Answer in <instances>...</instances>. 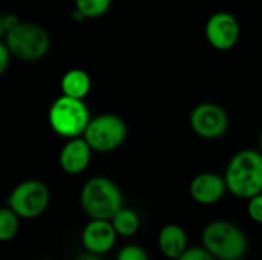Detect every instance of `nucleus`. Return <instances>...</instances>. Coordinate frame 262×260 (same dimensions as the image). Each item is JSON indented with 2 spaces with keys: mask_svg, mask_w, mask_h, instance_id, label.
Instances as JSON below:
<instances>
[{
  "mask_svg": "<svg viewBox=\"0 0 262 260\" xmlns=\"http://www.w3.org/2000/svg\"><path fill=\"white\" fill-rule=\"evenodd\" d=\"M203 247L216 260H241L249 250L246 233L230 221H212L201 234Z\"/></svg>",
  "mask_w": 262,
  "mask_h": 260,
  "instance_id": "nucleus-3",
  "label": "nucleus"
},
{
  "mask_svg": "<svg viewBox=\"0 0 262 260\" xmlns=\"http://www.w3.org/2000/svg\"><path fill=\"white\" fill-rule=\"evenodd\" d=\"M178 260H216L203 245L201 247H189L186 253Z\"/></svg>",
  "mask_w": 262,
  "mask_h": 260,
  "instance_id": "nucleus-19",
  "label": "nucleus"
},
{
  "mask_svg": "<svg viewBox=\"0 0 262 260\" xmlns=\"http://www.w3.org/2000/svg\"><path fill=\"white\" fill-rule=\"evenodd\" d=\"M74 260H103L100 256H95V254H91V253H84V254H80L78 257H75Z\"/></svg>",
  "mask_w": 262,
  "mask_h": 260,
  "instance_id": "nucleus-23",
  "label": "nucleus"
},
{
  "mask_svg": "<svg viewBox=\"0 0 262 260\" xmlns=\"http://www.w3.org/2000/svg\"><path fill=\"white\" fill-rule=\"evenodd\" d=\"M117 260H150L149 254L146 253V250L140 245L135 244H129L124 245L118 254H117Z\"/></svg>",
  "mask_w": 262,
  "mask_h": 260,
  "instance_id": "nucleus-18",
  "label": "nucleus"
},
{
  "mask_svg": "<svg viewBox=\"0 0 262 260\" xmlns=\"http://www.w3.org/2000/svg\"><path fill=\"white\" fill-rule=\"evenodd\" d=\"M117 231L111 221L91 219L81 231V244L84 250L95 256L109 253L117 242Z\"/></svg>",
  "mask_w": 262,
  "mask_h": 260,
  "instance_id": "nucleus-10",
  "label": "nucleus"
},
{
  "mask_svg": "<svg viewBox=\"0 0 262 260\" xmlns=\"http://www.w3.org/2000/svg\"><path fill=\"white\" fill-rule=\"evenodd\" d=\"M112 225L117 231L118 236L121 238H132L138 233L140 230V216L135 210L123 207L114 218H112Z\"/></svg>",
  "mask_w": 262,
  "mask_h": 260,
  "instance_id": "nucleus-15",
  "label": "nucleus"
},
{
  "mask_svg": "<svg viewBox=\"0 0 262 260\" xmlns=\"http://www.w3.org/2000/svg\"><path fill=\"white\" fill-rule=\"evenodd\" d=\"M21 21L15 14H3L0 17V37L3 38L8 32H11L14 28H17Z\"/></svg>",
  "mask_w": 262,
  "mask_h": 260,
  "instance_id": "nucleus-21",
  "label": "nucleus"
},
{
  "mask_svg": "<svg viewBox=\"0 0 262 260\" xmlns=\"http://www.w3.org/2000/svg\"><path fill=\"white\" fill-rule=\"evenodd\" d=\"M259 152H261V155H262V132H261V136H259Z\"/></svg>",
  "mask_w": 262,
  "mask_h": 260,
  "instance_id": "nucleus-24",
  "label": "nucleus"
},
{
  "mask_svg": "<svg viewBox=\"0 0 262 260\" xmlns=\"http://www.w3.org/2000/svg\"><path fill=\"white\" fill-rule=\"evenodd\" d=\"M158 248L164 257L169 260H178L189 248L187 233L178 224H167L158 233Z\"/></svg>",
  "mask_w": 262,
  "mask_h": 260,
  "instance_id": "nucleus-13",
  "label": "nucleus"
},
{
  "mask_svg": "<svg viewBox=\"0 0 262 260\" xmlns=\"http://www.w3.org/2000/svg\"><path fill=\"white\" fill-rule=\"evenodd\" d=\"M192 130L203 139L223 138L229 129L227 112L215 103L198 104L189 118Z\"/></svg>",
  "mask_w": 262,
  "mask_h": 260,
  "instance_id": "nucleus-8",
  "label": "nucleus"
},
{
  "mask_svg": "<svg viewBox=\"0 0 262 260\" xmlns=\"http://www.w3.org/2000/svg\"><path fill=\"white\" fill-rule=\"evenodd\" d=\"M49 202L51 192L48 185L37 179H26L12 188L6 199V207L18 218L35 219L48 210Z\"/></svg>",
  "mask_w": 262,
  "mask_h": 260,
  "instance_id": "nucleus-6",
  "label": "nucleus"
},
{
  "mask_svg": "<svg viewBox=\"0 0 262 260\" xmlns=\"http://www.w3.org/2000/svg\"><path fill=\"white\" fill-rule=\"evenodd\" d=\"M83 138L97 153L117 150L127 138L126 121L115 113H101L91 120Z\"/></svg>",
  "mask_w": 262,
  "mask_h": 260,
  "instance_id": "nucleus-7",
  "label": "nucleus"
},
{
  "mask_svg": "<svg viewBox=\"0 0 262 260\" xmlns=\"http://www.w3.org/2000/svg\"><path fill=\"white\" fill-rule=\"evenodd\" d=\"M11 58H12L11 51L8 49V46L3 41H0V74L2 75L8 70L9 63H11Z\"/></svg>",
  "mask_w": 262,
  "mask_h": 260,
  "instance_id": "nucleus-22",
  "label": "nucleus"
},
{
  "mask_svg": "<svg viewBox=\"0 0 262 260\" xmlns=\"http://www.w3.org/2000/svg\"><path fill=\"white\" fill-rule=\"evenodd\" d=\"M91 120L89 107L84 100H75L64 95L54 100L48 112V121L52 132L64 139L83 136Z\"/></svg>",
  "mask_w": 262,
  "mask_h": 260,
  "instance_id": "nucleus-4",
  "label": "nucleus"
},
{
  "mask_svg": "<svg viewBox=\"0 0 262 260\" xmlns=\"http://www.w3.org/2000/svg\"><path fill=\"white\" fill-rule=\"evenodd\" d=\"M229 193L238 199H247L262 193V155L259 150L244 149L235 153L224 173Z\"/></svg>",
  "mask_w": 262,
  "mask_h": 260,
  "instance_id": "nucleus-1",
  "label": "nucleus"
},
{
  "mask_svg": "<svg viewBox=\"0 0 262 260\" xmlns=\"http://www.w3.org/2000/svg\"><path fill=\"white\" fill-rule=\"evenodd\" d=\"M204 34H206L209 44L213 49L229 51L238 43L241 26H239L238 18L233 14L220 11V12L212 14L207 18Z\"/></svg>",
  "mask_w": 262,
  "mask_h": 260,
  "instance_id": "nucleus-9",
  "label": "nucleus"
},
{
  "mask_svg": "<svg viewBox=\"0 0 262 260\" xmlns=\"http://www.w3.org/2000/svg\"><path fill=\"white\" fill-rule=\"evenodd\" d=\"M80 204L91 219L112 221V218L124 207L120 187L109 178H91L80 192Z\"/></svg>",
  "mask_w": 262,
  "mask_h": 260,
  "instance_id": "nucleus-2",
  "label": "nucleus"
},
{
  "mask_svg": "<svg viewBox=\"0 0 262 260\" xmlns=\"http://www.w3.org/2000/svg\"><path fill=\"white\" fill-rule=\"evenodd\" d=\"M18 221L20 218L9 207H3L0 210V241L2 242H9L17 236L18 227H20Z\"/></svg>",
  "mask_w": 262,
  "mask_h": 260,
  "instance_id": "nucleus-16",
  "label": "nucleus"
},
{
  "mask_svg": "<svg viewBox=\"0 0 262 260\" xmlns=\"http://www.w3.org/2000/svg\"><path fill=\"white\" fill-rule=\"evenodd\" d=\"M112 0H75V9L86 18H98L111 9Z\"/></svg>",
  "mask_w": 262,
  "mask_h": 260,
  "instance_id": "nucleus-17",
  "label": "nucleus"
},
{
  "mask_svg": "<svg viewBox=\"0 0 262 260\" xmlns=\"http://www.w3.org/2000/svg\"><path fill=\"white\" fill-rule=\"evenodd\" d=\"M60 87H61V95L75 100H84L91 92L92 81L86 70L71 69L61 77Z\"/></svg>",
  "mask_w": 262,
  "mask_h": 260,
  "instance_id": "nucleus-14",
  "label": "nucleus"
},
{
  "mask_svg": "<svg viewBox=\"0 0 262 260\" xmlns=\"http://www.w3.org/2000/svg\"><path fill=\"white\" fill-rule=\"evenodd\" d=\"M227 192L229 190L224 176L213 172L196 175L189 185L190 198L201 205H213L220 202Z\"/></svg>",
  "mask_w": 262,
  "mask_h": 260,
  "instance_id": "nucleus-11",
  "label": "nucleus"
},
{
  "mask_svg": "<svg viewBox=\"0 0 262 260\" xmlns=\"http://www.w3.org/2000/svg\"><path fill=\"white\" fill-rule=\"evenodd\" d=\"M247 213L250 219L256 224L262 225V193L252 198L247 204Z\"/></svg>",
  "mask_w": 262,
  "mask_h": 260,
  "instance_id": "nucleus-20",
  "label": "nucleus"
},
{
  "mask_svg": "<svg viewBox=\"0 0 262 260\" xmlns=\"http://www.w3.org/2000/svg\"><path fill=\"white\" fill-rule=\"evenodd\" d=\"M92 152L94 150L83 136L68 139L60 150L58 164L61 170L68 175H81L91 164Z\"/></svg>",
  "mask_w": 262,
  "mask_h": 260,
  "instance_id": "nucleus-12",
  "label": "nucleus"
},
{
  "mask_svg": "<svg viewBox=\"0 0 262 260\" xmlns=\"http://www.w3.org/2000/svg\"><path fill=\"white\" fill-rule=\"evenodd\" d=\"M2 41L8 46L12 57L21 61H38L46 57L51 49L49 32L32 21H21L8 32Z\"/></svg>",
  "mask_w": 262,
  "mask_h": 260,
  "instance_id": "nucleus-5",
  "label": "nucleus"
}]
</instances>
